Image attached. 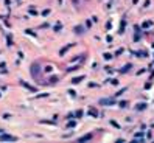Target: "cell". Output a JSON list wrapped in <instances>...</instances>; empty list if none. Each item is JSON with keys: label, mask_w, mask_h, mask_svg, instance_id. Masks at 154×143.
Here are the masks:
<instances>
[{"label": "cell", "mask_w": 154, "mask_h": 143, "mask_svg": "<svg viewBox=\"0 0 154 143\" xmlns=\"http://www.w3.org/2000/svg\"><path fill=\"white\" fill-rule=\"evenodd\" d=\"M0 140H2V142H5V140L14 142V140H17V138H16V137H11V135H8V134H5V135H0Z\"/></svg>", "instance_id": "1"}, {"label": "cell", "mask_w": 154, "mask_h": 143, "mask_svg": "<svg viewBox=\"0 0 154 143\" xmlns=\"http://www.w3.org/2000/svg\"><path fill=\"white\" fill-rule=\"evenodd\" d=\"M31 73H33V76H37V75H39V65H37V64H33Z\"/></svg>", "instance_id": "2"}]
</instances>
